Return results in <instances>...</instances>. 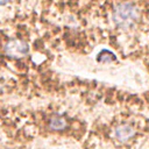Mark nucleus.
I'll return each instance as SVG.
<instances>
[{
	"label": "nucleus",
	"mask_w": 149,
	"mask_h": 149,
	"mask_svg": "<svg viewBox=\"0 0 149 149\" xmlns=\"http://www.w3.org/2000/svg\"><path fill=\"white\" fill-rule=\"evenodd\" d=\"M139 8L131 2L119 5L113 12V22L120 28H129L139 19Z\"/></svg>",
	"instance_id": "nucleus-1"
},
{
	"label": "nucleus",
	"mask_w": 149,
	"mask_h": 149,
	"mask_svg": "<svg viewBox=\"0 0 149 149\" xmlns=\"http://www.w3.org/2000/svg\"><path fill=\"white\" fill-rule=\"evenodd\" d=\"M49 127L53 131H62L66 127V121L61 115H54L49 120Z\"/></svg>",
	"instance_id": "nucleus-4"
},
{
	"label": "nucleus",
	"mask_w": 149,
	"mask_h": 149,
	"mask_svg": "<svg viewBox=\"0 0 149 149\" xmlns=\"http://www.w3.org/2000/svg\"><path fill=\"white\" fill-rule=\"evenodd\" d=\"M134 135V129L129 125H121L115 129V138L119 141H127Z\"/></svg>",
	"instance_id": "nucleus-3"
},
{
	"label": "nucleus",
	"mask_w": 149,
	"mask_h": 149,
	"mask_svg": "<svg viewBox=\"0 0 149 149\" xmlns=\"http://www.w3.org/2000/svg\"><path fill=\"white\" fill-rule=\"evenodd\" d=\"M9 0H0V5H5V4H7Z\"/></svg>",
	"instance_id": "nucleus-6"
},
{
	"label": "nucleus",
	"mask_w": 149,
	"mask_h": 149,
	"mask_svg": "<svg viewBox=\"0 0 149 149\" xmlns=\"http://www.w3.org/2000/svg\"><path fill=\"white\" fill-rule=\"evenodd\" d=\"M114 60H115V56H114L111 51H108V50H103V51L100 53V55H99V58H98V61L103 62V63L112 62V61H114Z\"/></svg>",
	"instance_id": "nucleus-5"
},
{
	"label": "nucleus",
	"mask_w": 149,
	"mask_h": 149,
	"mask_svg": "<svg viewBox=\"0 0 149 149\" xmlns=\"http://www.w3.org/2000/svg\"><path fill=\"white\" fill-rule=\"evenodd\" d=\"M28 51H29V47L22 40H17V39L11 40L5 45V54L9 57H14V58L23 57L28 54Z\"/></svg>",
	"instance_id": "nucleus-2"
}]
</instances>
